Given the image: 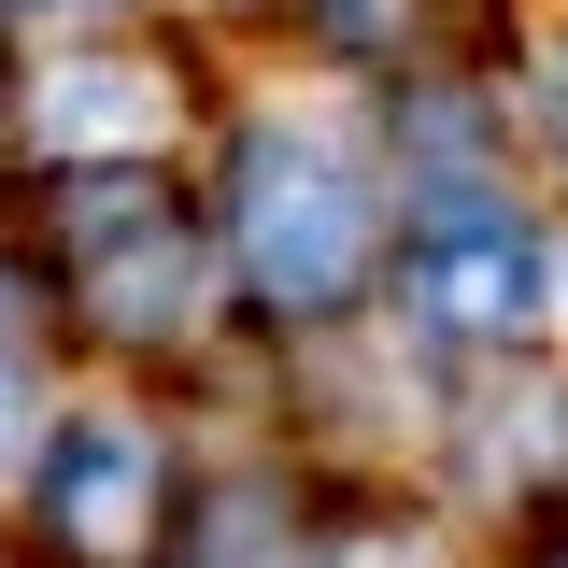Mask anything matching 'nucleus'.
<instances>
[{"mask_svg":"<svg viewBox=\"0 0 568 568\" xmlns=\"http://www.w3.org/2000/svg\"><path fill=\"white\" fill-rule=\"evenodd\" d=\"M14 342H29V298H14V271H0V369H14Z\"/></svg>","mask_w":568,"mask_h":568,"instance_id":"obj_6","label":"nucleus"},{"mask_svg":"<svg viewBox=\"0 0 568 568\" xmlns=\"http://www.w3.org/2000/svg\"><path fill=\"white\" fill-rule=\"evenodd\" d=\"M227 227H242V284L271 313H342L355 271H369V171H355L327 129H256L242 142V185H227Z\"/></svg>","mask_w":568,"mask_h":568,"instance_id":"obj_1","label":"nucleus"},{"mask_svg":"<svg viewBox=\"0 0 568 568\" xmlns=\"http://www.w3.org/2000/svg\"><path fill=\"white\" fill-rule=\"evenodd\" d=\"M0 440H14V369H0Z\"/></svg>","mask_w":568,"mask_h":568,"instance_id":"obj_7","label":"nucleus"},{"mask_svg":"<svg viewBox=\"0 0 568 568\" xmlns=\"http://www.w3.org/2000/svg\"><path fill=\"white\" fill-rule=\"evenodd\" d=\"M29 484H43V526L71 555H142V526H156V426L142 413H58Z\"/></svg>","mask_w":568,"mask_h":568,"instance_id":"obj_4","label":"nucleus"},{"mask_svg":"<svg viewBox=\"0 0 568 568\" xmlns=\"http://www.w3.org/2000/svg\"><path fill=\"white\" fill-rule=\"evenodd\" d=\"M71 284L129 342H171L200 313V242H185V213H171L156 171H71Z\"/></svg>","mask_w":568,"mask_h":568,"instance_id":"obj_3","label":"nucleus"},{"mask_svg":"<svg viewBox=\"0 0 568 568\" xmlns=\"http://www.w3.org/2000/svg\"><path fill=\"white\" fill-rule=\"evenodd\" d=\"M398 313L426 342H526L555 313V256L511 200H440L413 227V256H398Z\"/></svg>","mask_w":568,"mask_h":568,"instance_id":"obj_2","label":"nucleus"},{"mask_svg":"<svg viewBox=\"0 0 568 568\" xmlns=\"http://www.w3.org/2000/svg\"><path fill=\"white\" fill-rule=\"evenodd\" d=\"M29 129H43L58 171H142V156L171 142V85L142 58H58L43 100H29Z\"/></svg>","mask_w":568,"mask_h":568,"instance_id":"obj_5","label":"nucleus"}]
</instances>
